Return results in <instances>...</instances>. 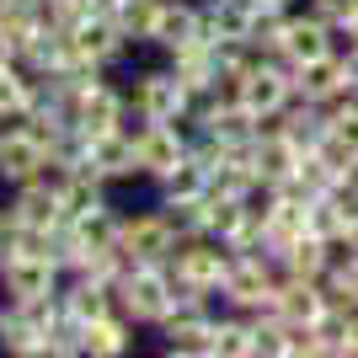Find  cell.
Masks as SVG:
<instances>
[{
    "label": "cell",
    "mask_w": 358,
    "mask_h": 358,
    "mask_svg": "<svg viewBox=\"0 0 358 358\" xmlns=\"http://www.w3.org/2000/svg\"><path fill=\"white\" fill-rule=\"evenodd\" d=\"M257 6H294V0H257Z\"/></svg>",
    "instance_id": "d590c367"
},
{
    "label": "cell",
    "mask_w": 358,
    "mask_h": 358,
    "mask_svg": "<svg viewBox=\"0 0 358 358\" xmlns=\"http://www.w3.org/2000/svg\"><path fill=\"white\" fill-rule=\"evenodd\" d=\"M64 310H70L80 327H86V321H96V315H107V310H113V284L86 278V273H80V284L64 294Z\"/></svg>",
    "instance_id": "d4e9b609"
},
{
    "label": "cell",
    "mask_w": 358,
    "mask_h": 358,
    "mask_svg": "<svg viewBox=\"0 0 358 358\" xmlns=\"http://www.w3.org/2000/svg\"><path fill=\"white\" fill-rule=\"evenodd\" d=\"M198 134L214 139L220 150H246L257 134H262V118L246 113L236 96H209V102L198 107Z\"/></svg>",
    "instance_id": "277c9868"
},
{
    "label": "cell",
    "mask_w": 358,
    "mask_h": 358,
    "mask_svg": "<svg viewBox=\"0 0 358 358\" xmlns=\"http://www.w3.org/2000/svg\"><path fill=\"white\" fill-rule=\"evenodd\" d=\"M86 6H91V11H107V16L118 11V0H86Z\"/></svg>",
    "instance_id": "836d02e7"
},
{
    "label": "cell",
    "mask_w": 358,
    "mask_h": 358,
    "mask_svg": "<svg viewBox=\"0 0 358 358\" xmlns=\"http://www.w3.org/2000/svg\"><path fill=\"white\" fill-rule=\"evenodd\" d=\"M327 294L331 305H343V310H358V257L353 252H337L331 246V268H327Z\"/></svg>",
    "instance_id": "4316f807"
},
{
    "label": "cell",
    "mask_w": 358,
    "mask_h": 358,
    "mask_svg": "<svg viewBox=\"0 0 358 358\" xmlns=\"http://www.w3.org/2000/svg\"><path fill=\"white\" fill-rule=\"evenodd\" d=\"M134 150H139V171L161 182L166 171H177V161H187L193 145L177 123H145V129H134Z\"/></svg>",
    "instance_id": "ba28073f"
},
{
    "label": "cell",
    "mask_w": 358,
    "mask_h": 358,
    "mask_svg": "<svg viewBox=\"0 0 358 358\" xmlns=\"http://www.w3.org/2000/svg\"><path fill=\"white\" fill-rule=\"evenodd\" d=\"M123 123V96L102 80H91L86 91H75V129L80 134H107V129H118Z\"/></svg>",
    "instance_id": "9a60e30c"
},
{
    "label": "cell",
    "mask_w": 358,
    "mask_h": 358,
    "mask_svg": "<svg viewBox=\"0 0 358 358\" xmlns=\"http://www.w3.org/2000/svg\"><path fill=\"white\" fill-rule=\"evenodd\" d=\"M198 38H209V32H203V6L166 0V6H161V22H155V38H150V43H161L166 54H177V48L198 43Z\"/></svg>",
    "instance_id": "ac0fdd59"
},
{
    "label": "cell",
    "mask_w": 358,
    "mask_h": 358,
    "mask_svg": "<svg viewBox=\"0 0 358 358\" xmlns=\"http://www.w3.org/2000/svg\"><path fill=\"white\" fill-rule=\"evenodd\" d=\"M214 358H257V315L236 310L214 321Z\"/></svg>",
    "instance_id": "603a6c76"
},
{
    "label": "cell",
    "mask_w": 358,
    "mask_h": 358,
    "mask_svg": "<svg viewBox=\"0 0 358 358\" xmlns=\"http://www.w3.org/2000/svg\"><path fill=\"white\" fill-rule=\"evenodd\" d=\"M113 294H118V305L129 310V321H145V327H161L166 315L182 305L171 262H129L123 278L113 284Z\"/></svg>",
    "instance_id": "6da1fadb"
},
{
    "label": "cell",
    "mask_w": 358,
    "mask_h": 358,
    "mask_svg": "<svg viewBox=\"0 0 358 358\" xmlns=\"http://www.w3.org/2000/svg\"><path fill=\"white\" fill-rule=\"evenodd\" d=\"M214 187V166L187 150V161H177V171H166L161 177V203H177V198H203Z\"/></svg>",
    "instance_id": "44dd1931"
},
{
    "label": "cell",
    "mask_w": 358,
    "mask_h": 358,
    "mask_svg": "<svg viewBox=\"0 0 358 358\" xmlns=\"http://www.w3.org/2000/svg\"><path fill=\"white\" fill-rule=\"evenodd\" d=\"M118 246L129 262H171V252L182 246L171 214H139V220L118 224Z\"/></svg>",
    "instance_id": "8992f818"
},
{
    "label": "cell",
    "mask_w": 358,
    "mask_h": 358,
    "mask_svg": "<svg viewBox=\"0 0 358 358\" xmlns=\"http://www.w3.org/2000/svg\"><path fill=\"white\" fill-rule=\"evenodd\" d=\"M273 54L284 64H294V70L310 64V59H327V54H337V27H331L321 11H289Z\"/></svg>",
    "instance_id": "3957f363"
},
{
    "label": "cell",
    "mask_w": 358,
    "mask_h": 358,
    "mask_svg": "<svg viewBox=\"0 0 358 358\" xmlns=\"http://www.w3.org/2000/svg\"><path fill=\"white\" fill-rule=\"evenodd\" d=\"M294 86L299 96H310V102H343V96H353L348 91V70H343V54H327V59H310L294 70Z\"/></svg>",
    "instance_id": "2e32d148"
},
{
    "label": "cell",
    "mask_w": 358,
    "mask_h": 358,
    "mask_svg": "<svg viewBox=\"0 0 358 358\" xmlns=\"http://www.w3.org/2000/svg\"><path fill=\"white\" fill-rule=\"evenodd\" d=\"M161 6L166 0H118L113 22L123 27L129 43H150V38H155V22H161Z\"/></svg>",
    "instance_id": "484cf974"
},
{
    "label": "cell",
    "mask_w": 358,
    "mask_h": 358,
    "mask_svg": "<svg viewBox=\"0 0 358 358\" xmlns=\"http://www.w3.org/2000/svg\"><path fill=\"white\" fill-rule=\"evenodd\" d=\"M54 273H59V257H48V252H11L6 257V284H11L16 299L54 294Z\"/></svg>",
    "instance_id": "5bb4252c"
},
{
    "label": "cell",
    "mask_w": 358,
    "mask_h": 358,
    "mask_svg": "<svg viewBox=\"0 0 358 358\" xmlns=\"http://www.w3.org/2000/svg\"><path fill=\"white\" fill-rule=\"evenodd\" d=\"M348 353H358V310L348 315V343H343V358H348Z\"/></svg>",
    "instance_id": "d6a6232c"
},
{
    "label": "cell",
    "mask_w": 358,
    "mask_h": 358,
    "mask_svg": "<svg viewBox=\"0 0 358 358\" xmlns=\"http://www.w3.org/2000/svg\"><path fill=\"white\" fill-rule=\"evenodd\" d=\"M337 252H353V257H358V209H353V220H348L343 241H337Z\"/></svg>",
    "instance_id": "f546056e"
},
{
    "label": "cell",
    "mask_w": 358,
    "mask_h": 358,
    "mask_svg": "<svg viewBox=\"0 0 358 358\" xmlns=\"http://www.w3.org/2000/svg\"><path fill=\"white\" fill-rule=\"evenodd\" d=\"M331 294L321 278H289V273H278V315L284 321H294V327H315L321 315H327Z\"/></svg>",
    "instance_id": "8fae6325"
},
{
    "label": "cell",
    "mask_w": 358,
    "mask_h": 358,
    "mask_svg": "<svg viewBox=\"0 0 358 358\" xmlns=\"http://www.w3.org/2000/svg\"><path fill=\"white\" fill-rule=\"evenodd\" d=\"M11 59H16V38L0 27V70H11Z\"/></svg>",
    "instance_id": "4dcf8cb0"
},
{
    "label": "cell",
    "mask_w": 358,
    "mask_h": 358,
    "mask_svg": "<svg viewBox=\"0 0 358 358\" xmlns=\"http://www.w3.org/2000/svg\"><path fill=\"white\" fill-rule=\"evenodd\" d=\"M230 96H236L246 113H257L262 123H273V118H278V113H284V107L299 96V86H294V64H284L278 54H268V59L257 54V59L246 64L236 80H230Z\"/></svg>",
    "instance_id": "7a4b0ae2"
},
{
    "label": "cell",
    "mask_w": 358,
    "mask_h": 358,
    "mask_svg": "<svg viewBox=\"0 0 358 358\" xmlns=\"http://www.w3.org/2000/svg\"><path fill=\"white\" fill-rule=\"evenodd\" d=\"M134 107L145 123H182L187 107H193V91H187V80L177 70H150V75H139Z\"/></svg>",
    "instance_id": "5b68a950"
},
{
    "label": "cell",
    "mask_w": 358,
    "mask_h": 358,
    "mask_svg": "<svg viewBox=\"0 0 358 358\" xmlns=\"http://www.w3.org/2000/svg\"><path fill=\"white\" fill-rule=\"evenodd\" d=\"M353 198H343V187H331V193H315L310 198V230L321 241H331V246H337V241H343V230H348V220H353Z\"/></svg>",
    "instance_id": "7402d4cb"
},
{
    "label": "cell",
    "mask_w": 358,
    "mask_h": 358,
    "mask_svg": "<svg viewBox=\"0 0 358 358\" xmlns=\"http://www.w3.org/2000/svg\"><path fill=\"white\" fill-rule=\"evenodd\" d=\"M80 353H96V358L129 353V321H118L113 310L96 315V321H86V327H80Z\"/></svg>",
    "instance_id": "cb8c5ba5"
},
{
    "label": "cell",
    "mask_w": 358,
    "mask_h": 358,
    "mask_svg": "<svg viewBox=\"0 0 358 358\" xmlns=\"http://www.w3.org/2000/svg\"><path fill=\"white\" fill-rule=\"evenodd\" d=\"M48 166V145L32 129H16V134H0V177L11 182H32Z\"/></svg>",
    "instance_id": "e0dca14e"
},
{
    "label": "cell",
    "mask_w": 358,
    "mask_h": 358,
    "mask_svg": "<svg viewBox=\"0 0 358 358\" xmlns=\"http://www.w3.org/2000/svg\"><path fill=\"white\" fill-rule=\"evenodd\" d=\"M246 161H252L257 182H268V187H284V182H294L299 161H305V150H299L294 139L278 129V123H268V129H262V134L246 145Z\"/></svg>",
    "instance_id": "52a82bcc"
},
{
    "label": "cell",
    "mask_w": 358,
    "mask_h": 358,
    "mask_svg": "<svg viewBox=\"0 0 358 358\" xmlns=\"http://www.w3.org/2000/svg\"><path fill=\"white\" fill-rule=\"evenodd\" d=\"M327 268H331V241H321L315 230H305L278 252V273H289V278H327Z\"/></svg>",
    "instance_id": "ffe728a7"
},
{
    "label": "cell",
    "mask_w": 358,
    "mask_h": 358,
    "mask_svg": "<svg viewBox=\"0 0 358 358\" xmlns=\"http://www.w3.org/2000/svg\"><path fill=\"white\" fill-rule=\"evenodd\" d=\"M337 187H343V198H353V203H358V161L343 171V182H337Z\"/></svg>",
    "instance_id": "1f68e13d"
},
{
    "label": "cell",
    "mask_w": 358,
    "mask_h": 358,
    "mask_svg": "<svg viewBox=\"0 0 358 358\" xmlns=\"http://www.w3.org/2000/svg\"><path fill=\"white\" fill-rule=\"evenodd\" d=\"M70 43H75V54H86V59H96V64H107V59H118L123 54V27L113 22L107 11H86L80 22L70 27Z\"/></svg>",
    "instance_id": "7c38bea8"
},
{
    "label": "cell",
    "mask_w": 358,
    "mask_h": 358,
    "mask_svg": "<svg viewBox=\"0 0 358 358\" xmlns=\"http://www.w3.org/2000/svg\"><path fill=\"white\" fill-rule=\"evenodd\" d=\"M86 166L96 171V177H134V171H139L134 134H123V129L91 134V139H86Z\"/></svg>",
    "instance_id": "4fadbf2b"
},
{
    "label": "cell",
    "mask_w": 358,
    "mask_h": 358,
    "mask_svg": "<svg viewBox=\"0 0 358 358\" xmlns=\"http://www.w3.org/2000/svg\"><path fill=\"white\" fill-rule=\"evenodd\" d=\"M161 327H166V353L214 358V315L203 310V305H177Z\"/></svg>",
    "instance_id": "30bf717a"
},
{
    "label": "cell",
    "mask_w": 358,
    "mask_h": 358,
    "mask_svg": "<svg viewBox=\"0 0 358 358\" xmlns=\"http://www.w3.org/2000/svg\"><path fill=\"white\" fill-rule=\"evenodd\" d=\"M11 220L22 224V230H54V224H64L59 187H43L38 177H32V182H22V193H16V209H11Z\"/></svg>",
    "instance_id": "d6986e66"
},
{
    "label": "cell",
    "mask_w": 358,
    "mask_h": 358,
    "mask_svg": "<svg viewBox=\"0 0 358 358\" xmlns=\"http://www.w3.org/2000/svg\"><path fill=\"white\" fill-rule=\"evenodd\" d=\"M343 70H348V91L358 96V43H348V54H343Z\"/></svg>",
    "instance_id": "f1b7e54d"
},
{
    "label": "cell",
    "mask_w": 358,
    "mask_h": 358,
    "mask_svg": "<svg viewBox=\"0 0 358 358\" xmlns=\"http://www.w3.org/2000/svg\"><path fill=\"white\" fill-rule=\"evenodd\" d=\"M315 155H327L337 171L358 161V96H343V102L327 107V129L315 139Z\"/></svg>",
    "instance_id": "9c48e42d"
},
{
    "label": "cell",
    "mask_w": 358,
    "mask_h": 358,
    "mask_svg": "<svg viewBox=\"0 0 358 358\" xmlns=\"http://www.w3.org/2000/svg\"><path fill=\"white\" fill-rule=\"evenodd\" d=\"M343 32H348V43H358V11L348 16V27H343Z\"/></svg>",
    "instance_id": "e575fe53"
},
{
    "label": "cell",
    "mask_w": 358,
    "mask_h": 358,
    "mask_svg": "<svg viewBox=\"0 0 358 358\" xmlns=\"http://www.w3.org/2000/svg\"><path fill=\"white\" fill-rule=\"evenodd\" d=\"M0 113H32V91L16 70H0Z\"/></svg>",
    "instance_id": "83f0119b"
}]
</instances>
